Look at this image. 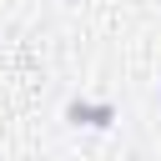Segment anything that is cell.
<instances>
[{"instance_id":"1","label":"cell","mask_w":161,"mask_h":161,"mask_svg":"<svg viewBox=\"0 0 161 161\" xmlns=\"http://www.w3.org/2000/svg\"><path fill=\"white\" fill-rule=\"evenodd\" d=\"M111 116H116L111 106H80V101L70 106V121H86V126H111Z\"/></svg>"},{"instance_id":"2","label":"cell","mask_w":161,"mask_h":161,"mask_svg":"<svg viewBox=\"0 0 161 161\" xmlns=\"http://www.w3.org/2000/svg\"><path fill=\"white\" fill-rule=\"evenodd\" d=\"M156 101H161V96H156Z\"/></svg>"}]
</instances>
